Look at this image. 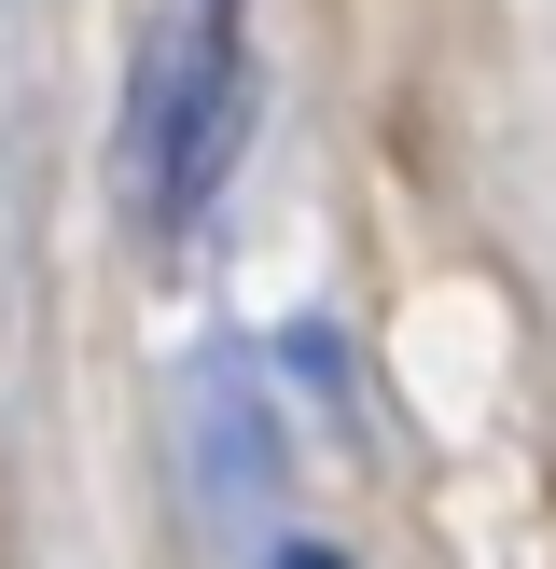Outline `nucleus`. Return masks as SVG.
<instances>
[{
	"mask_svg": "<svg viewBox=\"0 0 556 569\" xmlns=\"http://www.w3.org/2000/svg\"><path fill=\"white\" fill-rule=\"evenodd\" d=\"M195 472H209L222 515H265L278 500V417H265V376H250L237 348L195 361Z\"/></svg>",
	"mask_w": 556,
	"mask_h": 569,
	"instance_id": "f03ea898",
	"label": "nucleus"
},
{
	"mask_svg": "<svg viewBox=\"0 0 556 569\" xmlns=\"http://www.w3.org/2000/svg\"><path fill=\"white\" fill-rule=\"evenodd\" d=\"M265 569H348V556H334V542H278Z\"/></svg>",
	"mask_w": 556,
	"mask_h": 569,
	"instance_id": "7ed1b4c3",
	"label": "nucleus"
},
{
	"mask_svg": "<svg viewBox=\"0 0 556 569\" xmlns=\"http://www.w3.org/2000/svg\"><path fill=\"white\" fill-rule=\"evenodd\" d=\"M250 139V0H153L126 56V209L153 250H195Z\"/></svg>",
	"mask_w": 556,
	"mask_h": 569,
	"instance_id": "f257e3e1",
	"label": "nucleus"
}]
</instances>
